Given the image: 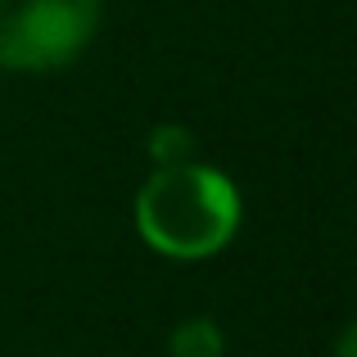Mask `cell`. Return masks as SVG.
<instances>
[{
    "label": "cell",
    "instance_id": "cell-1",
    "mask_svg": "<svg viewBox=\"0 0 357 357\" xmlns=\"http://www.w3.org/2000/svg\"><path fill=\"white\" fill-rule=\"evenodd\" d=\"M240 190L208 163H158L136 195V231L172 262L222 253L240 231Z\"/></svg>",
    "mask_w": 357,
    "mask_h": 357
},
{
    "label": "cell",
    "instance_id": "cell-2",
    "mask_svg": "<svg viewBox=\"0 0 357 357\" xmlns=\"http://www.w3.org/2000/svg\"><path fill=\"white\" fill-rule=\"evenodd\" d=\"M100 32V0H0V68L54 73Z\"/></svg>",
    "mask_w": 357,
    "mask_h": 357
},
{
    "label": "cell",
    "instance_id": "cell-4",
    "mask_svg": "<svg viewBox=\"0 0 357 357\" xmlns=\"http://www.w3.org/2000/svg\"><path fill=\"white\" fill-rule=\"evenodd\" d=\"M331 357H357V317L340 331V340H335V353H331Z\"/></svg>",
    "mask_w": 357,
    "mask_h": 357
},
{
    "label": "cell",
    "instance_id": "cell-3",
    "mask_svg": "<svg viewBox=\"0 0 357 357\" xmlns=\"http://www.w3.org/2000/svg\"><path fill=\"white\" fill-rule=\"evenodd\" d=\"M218 353H222V331L208 317H195V321L172 331V357H218Z\"/></svg>",
    "mask_w": 357,
    "mask_h": 357
}]
</instances>
